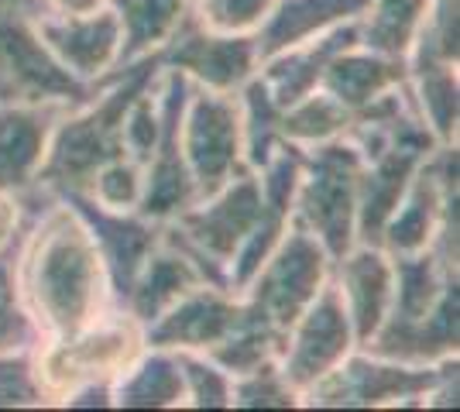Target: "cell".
Wrapping results in <instances>:
<instances>
[{"label":"cell","mask_w":460,"mask_h":412,"mask_svg":"<svg viewBox=\"0 0 460 412\" xmlns=\"http://www.w3.org/2000/svg\"><path fill=\"white\" fill-rule=\"evenodd\" d=\"M39 35L45 39L49 52L56 56L73 76L90 79L100 76L120 48V21L114 11H93L83 18H39Z\"/></svg>","instance_id":"obj_16"},{"label":"cell","mask_w":460,"mask_h":412,"mask_svg":"<svg viewBox=\"0 0 460 412\" xmlns=\"http://www.w3.org/2000/svg\"><path fill=\"white\" fill-rule=\"evenodd\" d=\"M412 73H416L420 118L429 120L426 127L440 141H450L457 135V76H454V62L416 56Z\"/></svg>","instance_id":"obj_26"},{"label":"cell","mask_w":460,"mask_h":412,"mask_svg":"<svg viewBox=\"0 0 460 412\" xmlns=\"http://www.w3.org/2000/svg\"><path fill=\"white\" fill-rule=\"evenodd\" d=\"M93 189L100 203L107 210H124V206H135L141 197V172H137V162H128L120 155L114 162H107L100 172L93 176Z\"/></svg>","instance_id":"obj_33"},{"label":"cell","mask_w":460,"mask_h":412,"mask_svg":"<svg viewBox=\"0 0 460 412\" xmlns=\"http://www.w3.org/2000/svg\"><path fill=\"white\" fill-rule=\"evenodd\" d=\"M296 206L299 224L323 244L326 255L337 261L350 251L354 241V216H358V186L365 172V158L354 145L341 137L316 145L313 155H303Z\"/></svg>","instance_id":"obj_3"},{"label":"cell","mask_w":460,"mask_h":412,"mask_svg":"<svg viewBox=\"0 0 460 412\" xmlns=\"http://www.w3.org/2000/svg\"><path fill=\"white\" fill-rule=\"evenodd\" d=\"M162 66L196 76L207 90L230 93L244 86L258 62V45L251 35H213L196 11H182L169 31V45L158 52Z\"/></svg>","instance_id":"obj_7"},{"label":"cell","mask_w":460,"mask_h":412,"mask_svg":"<svg viewBox=\"0 0 460 412\" xmlns=\"http://www.w3.org/2000/svg\"><path fill=\"white\" fill-rule=\"evenodd\" d=\"M190 100V79L186 73L172 69L165 79L162 93V127H158V145H155V162H148V179L141 186L137 210L145 220H165V216L182 214L196 199V182L190 176V165L182 155V114Z\"/></svg>","instance_id":"obj_8"},{"label":"cell","mask_w":460,"mask_h":412,"mask_svg":"<svg viewBox=\"0 0 460 412\" xmlns=\"http://www.w3.org/2000/svg\"><path fill=\"white\" fill-rule=\"evenodd\" d=\"M41 385L28 357H4L0 354V409L11 406H39L41 402Z\"/></svg>","instance_id":"obj_35"},{"label":"cell","mask_w":460,"mask_h":412,"mask_svg":"<svg viewBox=\"0 0 460 412\" xmlns=\"http://www.w3.org/2000/svg\"><path fill=\"white\" fill-rule=\"evenodd\" d=\"M175 364H179V372H182L186 392L192 395V406H199V409L230 406V381L224 368H217V364L203 361V357H192L186 347L175 354Z\"/></svg>","instance_id":"obj_31"},{"label":"cell","mask_w":460,"mask_h":412,"mask_svg":"<svg viewBox=\"0 0 460 412\" xmlns=\"http://www.w3.org/2000/svg\"><path fill=\"white\" fill-rule=\"evenodd\" d=\"M367 7L371 0H282L269 14L261 35L254 39L258 59L269 62L271 56L296 48L313 35H323L337 21L361 18Z\"/></svg>","instance_id":"obj_20"},{"label":"cell","mask_w":460,"mask_h":412,"mask_svg":"<svg viewBox=\"0 0 460 412\" xmlns=\"http://www.w3.org/2000/svg\"><path fill=\"white\" fill-rule=\"evenodd\" d=\"M93 90L49 52L28 14L0 7V103L86 107Z\"/></svg>","instance_id":"obj_4"},{"label":"cell","mask_w":460,"mask_h":412,"mask_svg":"<svg viewBox=\"0 0 460 412\" xmlns=\"http://www.w3.org/2000/svg\"><path fill=\"white\" fill-rule=\"evenodd\" d=\"M114 14L120 21V48H117V62L128 66L135 62L141 52H148L152 45L169 39L179 14L186 11V0H111Z\"/></svg>","instance_id":"obj_24"},{"label":"cell","mask_w":460,"mask_h":412,"mask_svg":"<svg viewBox=\"0 0 460 412\" xmlns=\"http://www.w3.org/2000/svg\"><path fill=\"white\" fill-rule=\"evenodd\" d=\"M62 199L86 224L96 251H100V261H103V268L111 275L114 293L120 299H128L137 272H141L145 258L155 251L162 231H155L145 216H120L111 214L107 206H96L90 193H62Z\"/></svg>","instance_id":"obj_13"},{"label":"cell","mask_w":460,"mask_h":412,"mask_svg":"<svg viewBox=\"0 0 460 412\" xmlns=\"http://www.w3.org/2000/svg\"><path fill=\"white\" fill-rule=\"evenodd\" d=\"M326 278V251L303 224L275 244L269 261L251 278V302L244 306L254 320L269 323L275 330L288 334L292 323L303 316Z\"/></svg>","instance_id":"obj_5"},{"label":"cell","mask_w":460,"mask_h":412,"mask_svg":"<svg viewBox=\"0 0 460 412\" xmlns=\"http://www.w3.org/2000/svg\"><path fill=\"white\" fill-rule=\"evenodd\" d=\"M429 0H371V14L361 24V41L367 52L388 59H405L412 39L420 35Z\"/></svg>","instance_id":"obj_23"},{"label":"cell","mask_w":460,"mask_h":412,"mask_svg":"<svg viewBox=\"0 0 460 412\" xmlns=\"http://www.w3.org/2000/svg\"><path fill=\"white\" fill-rule=\"evenodd\" d=\"M24 293L39 323L62 337L90 327L103 299V261L73 206H49L24 255Z\"/></svg>","instance_id":"obj_1"},{"label":"cell","mask_w":460,"mask_h":412,"mask_svg":"<svg viewBox=\"0 0 460 412\" xmlns=\"http://www.w3.org/2000/svg\"><path fill=\"white\" fill-rule=\"evenodd\" d=\"M213 203H203L199 210H182L175 234L186 244H192L199 255H207L213 265L227 268V261L237 255V248L244 244V237L251 234V227L261 216V182L237 169V179L230 176L217 193Z\"/></svg>","instance_id":"obj_10"},{"label":"cell","mask_w":460,"mask_h":412,"mask_svg":"<svg viewBox=\"0 0 460 412\" xmlns=\"http://www.w3.org/2000/svg\"><path fill=\"white\" fill-rule=\"evenodd\" d=\"M230 402L241 409H288L296 406V389L282 378L275 361H265L254 372L241 374V385L230 392Z\"/></svg>","instance_id":"obj_30"},{"label":"cell","mask_w":460,"mask_h":412,"mask_svg":"<svg viewBox=\"0 0 460 412\" xmlns=\"http://www.w3.org/2000/svg\"><path fill=\"white\" fill-rule=\"evenodd\" d=\"M350 110L344 103L330 97V93H306L299 103H292L288 110H282V124L279 131L286 141H306V145H323L333 137L347 135L350 127Z\"/></svg>","instance_id":"obj_27"},{"label":"cell","mask_w":460,"mask_h":412,"mask_svg":"<svg viewBox=\"0 0 460 412\" xmlns=\"http://www.w3.org/2000/svg\"><path fill=\"white\" fill-rule=\"evenodd\" d=\"M457 361H447L443 368H405V364H378L371 357H350L344 364L330 368V372L313 381L306 389L309 406H347V409H361V406H385L392 399H422L440 385V378Z\"/></svg>","instance_id":"obj_9"},{"label":"cell","mask_w":460,"mask_h":412,"mask_svg":"<svg viewBox=\"0 0 460 412\" xmlns=\"http://www.w3.org/2000/svg\"><path fill=\"white\" fill-rule=\"evenodd\" d=\"M182 155L196 197L210 199L241 169V103L227 93H190L182 114Z\"/></svg>","instance_id":"obj_6"},{"label":"cell","mask_w":460,"mask_h":412,"mask_svg":"<svg viewBox=\"0 0 460 412\" xmlns=\"http://www.w3.org/2000/svg\"><path fill=\"white\" fill-rule=\"evenodd\" d=\"M137 344L141 337L135 323H114L93 334L79 330L73 337H62L41 361V392H73L79 385L114 378L135 361Z\"/></svg>","instance_id":"obj_12"},{"label":"cell","mask_w":460,"mask_h":412,"mask_svg":"<svg viewBox=\"0 0 460 412\" xmlns=\"http://www.w3.org/2000/svg\"><path fill=\"white\" fill-rule=\"evenodd\" d=\"M244 320V306L230 302L224 289L199 285L175 299L165 313L152 320L148 344L152 347H213Z\"/></svg>","instance_id":"obj_14"},{"label":"cell","mask_w":460,"mask_h":412,"mask_svg":"<svg viewBox=\"0 0 460 412\" xmlns=\"http://www.w3.org/2000/svg\"><path fill=\"white\" fill-rule=\"evenodd\" d=\"M207 285L199 268L179 248L165 244V251H152L145 258L141 272H137L135 285H131V316L141 323H152L158 313H165L175 299H182L186 293Z\"/></svg>","instance_id":"obj_22"},{"label":"cell","mask_w":460,"mask_h":412,"mask_svg":"<svg viewBox=\"0 0 460 412\" xmlns=\"http://www.w3.org/2000/svg\"><path fill=\"white\" fill-rule=\"evenodd\" d=\"M275 0H196V18L210 31H248L271 11Z\"/></svg>","instance_id":"obj_32"},{"label":"cell","mask_w":460,"mask_h":412,"mask_svg":"<svg viewBox=\"0 0 460 412\" xmlns=\"http://www.w3.org/2000/svg\"><path fill=\"white\" fill-rule=\"evenodd\" d=\"M405 83V59H388L378 52H337L326 62L320 86L323 93L344 103L347 110H361L365 103L382 97L385 90L402 86Z\"/></svg>","instance_id":"obj_21"},{"label":"cell","mask_w":460,"mask_h":412,"mask_svg":"<svg viewBox=\"0 0 460 412\" xmlns=\"http://www.w3.org/2000/svg\"><path fill=\"white\" fill-rule=\"evenodd\" d=\"M361 41V24L358 21H350L344 28H333L330 35H323L320 41H313L306 48H299V52H279V56H271L269 59V69H265V86H269L271 100L288 110L292 103H299V100L313 93L316 86H320V76H323L326 62L333 59L337 52H347V48H354Z\"/></svg>","instance_id":"obj_19"},{"label":"cell","mask_w":460,"mask_h":412,"mask_svg":"<svg viewBox=\"0 0 460 412\" xmlns=\"http://www.w3.org/2000/svg\"><path fill=\"white\" fill-rule=\"evenodd\" d=\"M392 265L382 248H358L341 258V285L347 295V316L358 344H367L382 327L385 313L392 306Z\"/></svg>","instance_id":"obj_18"},{"label":"cell","mask_w":460,"mask_h":412,"mask_svg":"<svg viewBox=\"0 0 460 412\" xmlns=\"http://www.w3.org/2000/svg\"><path fill=\"white\" fill-rule=\"evenodd\" d=\"M14 251L0 255V354H14L28 344H35V323L21 310L18 293H14Z\"/></svg>","instance_id":"obj_29"},{"label":"cell","mask_w":460,"mask_h":412,"mask_svg":"<svg viewBox=\"0 0 460 412\" xmlns=\"http://www.w3.org/2000/svg\"><path fill=\"white\" fill-rule=\"evenodd\" d=\"M124 378L117 385V406L124 409H162V406H175L186 385H182V372L175 364V354H148L137 368H124Z\"/></svg>","instance_id":"obj_25"},{"label":"cell","mask_w":460,"mask_h":412,"mask_svg":"<svg viewBox=\"0 0 460 412\" xmlns=\"http://www.w3.org/2000/svg\"><path fill=\"white\" fill-rule=\"evenodd\" d=\"M457 327H460V289L457 282H450L443 289L440 302L422 316L420 323H409V327L382 323L365 347L375 357L426 364V361H440V357L457 354Z\"/></svg>","instance_id":"obj_15"},{"label":"cell","mask_w":460,"mask_h":412,"mask_svg":"<svg viewBox=\"0 0 460 412\" xmlns=\"http://www.w3.org/2000/svg\"><path fill=\"white\" fill-rule=\"evenodd\" d=\"M158 127L162 120L155 114L152 97L148 90L131 103L128 118H124V152H131L135 162H152L155 155V145H158Z\"/></svg>","instance_id":"obj_34"},{"label":"cell","mask_w":460,"mask_h":412,"mask_svg":"<svg viewBox=\"0 0 460 412\" xmlns=\"http://www.w3.org/2000/svg\"><path fill=\"white\" fill-rule=\"evenodd\" d=\"M49 7H56L58 14L66 18H83V14H93L103 7V0H45Z\"/></svg>","instance_id":"obj_37"},{"label":"cell","mask_w":460,"mask_h":412,"mask_svg":"<svg viewBox=\"0 0 460 412\" xmlns=\"http://www.w3.org/2000/svg\"><path fill=\"white\" fill-rule=\"evenodd\" d=\"M62 103H0V189L24 193L39 172L45 141Z\"/></svg>","instance_id":"obj_17"},{"label":"cell","mask_w":460,"mask_h":412,"mask_svg":"<svg viewBox=\"0 0 460 412\" xmlns=\"http://www.w3.org/2000/svg\"><path fill=\"white\" fill-rule=\"evenodd\" d=\"M14 227H18V203H14V199L0 189V248L11 241Z\"/></svg>","instance_id":"obj_36"},{"label":"cell","mask_w":460,"mask_h":412,"mask_svg":"<svg viewBox=\"0 0 460 412\" xmlns=\"http://www.w3.org/2000/svg\"><path fill=\"white\" fill-rule=\"evenodd\" d=\"M292 327H296V337L286 344L282 378L296 392H306L313 381H320L330 368H337L344 361L347 347L354 340L341 289L323 285Z\"/></svg>","instance_id":"obj_11"},{"label":"cell","mask_w":460,"mask_h":412,"mask_svg":"<svg viewBox=\"0 0 460 412\" xmlns=\"http://www.w3.org/2000/svg\"><path fill=\"white\" fill-rule=\"evenodd\" d=\"M158 52H152L148 59H137L120 66V73H114L107 97L96 107H90L86 114L58 124L56 137L45 165H39L35 172V189H45L49 197L56 193H90L93 176L114 158L128 155L124 152V118L148 86H152L155 73H158Z\"/></svg>","instance_id":"obj_2"},{"label":"cell","mask_w":460,"mask_h":412,"mask_svg":"<svg viewBox=\"0 0 460 412\" xmlns=\"http://www.w3.org/2000/svg\"><path fill=\"white\" fill-rule=\"evenodd\" d=\"M279 124H282V107L271 100L265 79H251L244 86V103H241V127L248 135V158L251 165H265L279 145Z\"/></svg>","instance_id":"obj_28"}]
</instances>
